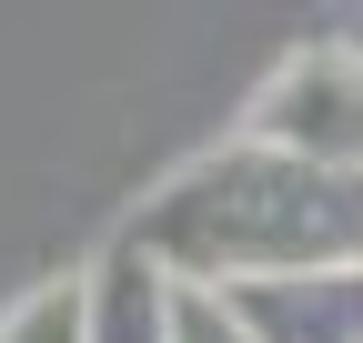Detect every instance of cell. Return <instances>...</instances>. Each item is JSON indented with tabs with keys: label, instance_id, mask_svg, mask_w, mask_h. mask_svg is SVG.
Returning a JSON list of instances; mask_svg holds the SVG:
<instances>
[{
	"label": "cell",
	"instance_id": "obj_4",
	"mask_svg": "<svg viewBox=\"0 0 363 343\" xmlns=\"http://www.w3.org/2000/svg\"><path fill=\"white\" fill-rule=\"evenodd\" d=\"M81 313H91V343H172L182 333V283L121 232L101 263L81 273Z\"/></svg>",
	"mask_w": 363,
	"mask_h": 343
},
{
	"label": "cell",
	"instance_id": "obj_1",
	"mask_svg": "<svg viewBox=\"0 0 363 343\" xmlns=\"http://www.w3.org/2000/svg\"><path fill=\"white\" fill-rule=\"evenodd\" d=\"M131 242L182 283V293H242L283 273H343L363 263V182L313 172L272 142H222L182 162L172 182L131 212Z\"/></svg>",
	"mask_w": 363,
	"mask_h": 343
},
{
	"label": "cell",
	"instance_id": "obj_3",
	"mask_svg": "<svg viewBox=\"0 0 363 343\" xmlns=\"http://www.w3.org/2000/svg\"><path fill=\"white\" fill-rule=\"evenodd\" d=\"M242 313L252 343H363V263L343 273H283V283H242L222 293Z\"/></svg>",
	"mask_w": 363,
	"mask_h": 343
},
{
	"label": "cell",
	"instance_id": "obj_2",
	"mask_svg": "<svg viewBox=\"0 0 363 343\" xmlns=\"http://www.w3.org/2000/svg\"><path fill=\"white\" fill-rule=\"evenodd\" d=\"M252 142L293 152V162H313V172L363 182V51H343V40L293 51V61L252 91Z\"/></svg>",
	"mask_w": 363,
	"mask_h": 343
},
{
	"label": "cell",
	"instance_id": "obj_5",
	"mask_svg": "<svg viewBox=\"0 0 363 343\" xmlns=\"http://www.w3.org/2000/svg\"><path fill=\"white\" fill-rule=\"evenodd\" d=\"M0 343H91V313H81V283H40L0 313Z\"/></svg>",
	"mask_w": 363,
	"mask_h": 343
},
{
	"label": "cell",
	"instance_id": "obj_6",
	"mask_svg": "<svg viewBox=\"0 0 363 343\" xmlns=\"http://www.w3.org/2000/svg\"><path fill=\"white\" fill-rule=\"evenodd\" d=\"M172 343H252V333H242V313L222 293H182V333Z\"/></svg>",
	"mask_w": 363,
	"mask_h": 343
}]
</instances>
